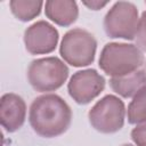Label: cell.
<instances>
[{"mask_svg": "<svg viewBox=\"0 0 146 146\" xmlns=\"http://www.w3.org/2000/svg\"><path fill=\"white\" fill-rule=\"evenodd\" d=\"M131 138L137 146H146V122L139 123L132 129Z\"/></svg>", "mask_w": 146, "mask_h": 146, "instance_id": "15", "label": "cell"}, {"mask_svg": "<svg viewBox=\"0 0 146 146\" xmlns=\"http://www.w3.org/2000/svg\"><path fill=\"white\" fill-rule=\"evenodd\" d=\"M44 10L48 18L62 26H68L74 23L79 15L75 1L50 0L44 3Z\"/></svg>", "mask_w": 146, "mask_h": 146, "instance_id": "10", "label": "cell"}, {"mask_svg": "<svg viewBox=\"0 0 146 146\" xmlns=\"http://www.w3.org/2000/svg\"><path fill=\"white\" fill-rule=\"evenodd\" d=\"M68 76V68L57 57H43L31 62L27 68V80L31 87L40 92L58 89Z\"/></svg>", "mask_w": 146, "mask_h": 146, "instance_id": "3", "label": "cell"}, {"mask_svg": "<svg viewBox=\"0 0 146 146\" xmlns=\"http://www.w3.org/2000/svg\"><path fill=\"white\" fill-rule=\"evenodd\" d=\"M139 23L137 7L128 1L116 2L104 18V30L110 38L132 40Z\"/></svg>", "mask_w": 146, "mask_h": 146, "instance_id": "6", "label": "cell"}, {"mask_svg": "<svg viewBox=\"0 0 146 146\" xmlns=\"http://www.w3.org/2000/svg\"><path fill=\"white\" fill-rule=\"evenodd\" d=\"M97 48L95 36L87 30L73 29L65 33L60 43V55L72 66H87L94 62Z\"/></svg>", "mask_w": 146, "mask_h": 146, "instance_id": "4", "label": "cell"}, {"mask_svg": "<svg viewBox=\"0 0 146 146\" xmlns=\"http://www.w3.org/2000/svg\"><path fill=\"white\" fill-rule=\"evenodd\" d=\"M88 117L90 124L97 131L114 133L123 127L125 117L124 104L119 97L107 95L91 107Z\"/></svg>", "mask_w": 146, "mask_h": 146, "instance_id": "5", "label": "cell"}, {"mask_svg": "<svg viewBox=\"0 0 146 146\" xmlns=\"http://www.w3.org/2000/svg\"><path fill=\"white\" fill-rule=\"evenodd\" d=\"M128 121L133 124L146 122V84L143 86L132 97L128 106Z\"/></svg>", "mask_w": 146, "mask_h": 146, "instance_id": "12", "label": "cell"}, {"mask_svg": "<svg viewBox=\"0 0 146 146\" xmlns=\"http://www.w3.org/2000/svg\"><path fill=\"white\" fill-rule=\"evenodd\" d=\"M29 121L35 133L44 138H52L68 129L72 121V111L58 95L46 94L32 102Z\"/></svg>", "mask_w": 146, "mask_h": 146, "instance_id": "1", "label": "cell"}, {"mask_svg": "<svg viewBox=\"0 0 146 146\" xmlns=\"http://www.w3.org/2000/svg\"><path fill=\"white\" fill-rule=\"evenodd\" d=\"M41 1H26V0H11L9 2L10 10L14 14V16L23 22H27L33 19L35 16L40 14Z\"/></svg>", "mask_w": 146, "mask_h": 146, "instance_id": "13", "label": "cell"}, {"mask_svg": "<svg viewBox=\"0 0 146 146\" xmlns=\"http://www.w3.org/2000/svg\"><path fill=\"white\" fill-rule=\"evenodd\" d=\"M135 40L139 49L146 50V11H144L139 17V23H138Z\"/></svg>", "mask_w": 146, "mask_h": 146, "instance_id": "14", "label": "cell"}, {"mask_svg": "<svg viewBox=\"0 0 146 146\" xmlns=\"http://www.w3.org/2000/svg\"><path fill=\"white\" fill-rule=\"evenodd\" d=\"M146 84V71L137 70L123 76L111 78L110 86L120 96L124 98L133 97L137 91Z\"/></svg>", "mask_w": 146, "mask_h": 146, "instance_id": "11", "label": "cell"}, {"mask_svg": "<svg viewBox=\"0 0 146 146\" xmlns=\"http://www.w3.org/2000/svg\"><path fill=\"white\" fill-rule=\"evenodd\" d=\"M108 2L107 1H84L83 5L86 7H88L89 9H92V10H98L103 7H105Z\"/></svg>", "mask_w": 146, "mask_h": 146, "instance_id": "16", "label": "cell"}, {"mask_svg": "<svg viewBox=\"0 0 146 146\" xmlns=\"http://www.w3.org/2000/svg\"><path fill=\"white\" fill-rule=\"evenodd\" d=\"M144 63L141 50L129 43H107L99 57L100 68L111 78L123 76L132 73Z\"/></svg>", "mask_w": 146, "mask_h": 146, "instance_id": "2", "label": "cell"}, {"mask_svg": "<svg viewBox=\"0 0 146 146\" xmlns=\"http://www.w3.org/2000/svg\"><path fill=\"white\" fill-rule=\"evenodd\" d=\"M58 42L57 30L44 21L29 26L24 33L25 48L30 54L40 55L51 52Z\"/></svg>", "mask_w": 146, "mask_h": 146, "instance_id": "8", "label": "cell"}, {"mask_svg": "<svg viewBox=\"0 0 146 146\" xmlns=\"http://www.w3.org/2000/svg\"><path fill=\"white\" fill-rule=\"evenodd\" d=\"M25 116L26 105L21 96L13 92H8L1 97L0 121L1 125L8 132H14L18 130L23 125Z\"/></svg>", "mask_w": 146, "mask_h": 146, "instance_id": "9", "label": "cell"}, {"mask_svg": "<svg viewBox=\"0 0 146 146\" xmlns=\"http://www.w3.org/2000/svg\"><path fill=\"white\" fill-rule=\"evenodd\" d=\"M105 88V79L95 70H83L73 74L67 89L70 96L81 105L90 103Z\"/></svg>", "mask_w": 146, "mask_h": 146, "instance_id": "7", "label": "cell"}, {"mask_svg": "<svg viewBox=\"0 0 146 146\" xmlns=\"http://www.w3.org/2000/svg\"><path fill=\"white\" fill-rule=\"evenodd\" d=\"M122 146H133V145H131V144H124V145H122Z\"/></svg>", "mask_w": 146, "mask_h": 146, "instance_id": "17", "label": "cell"}]
</instances>
